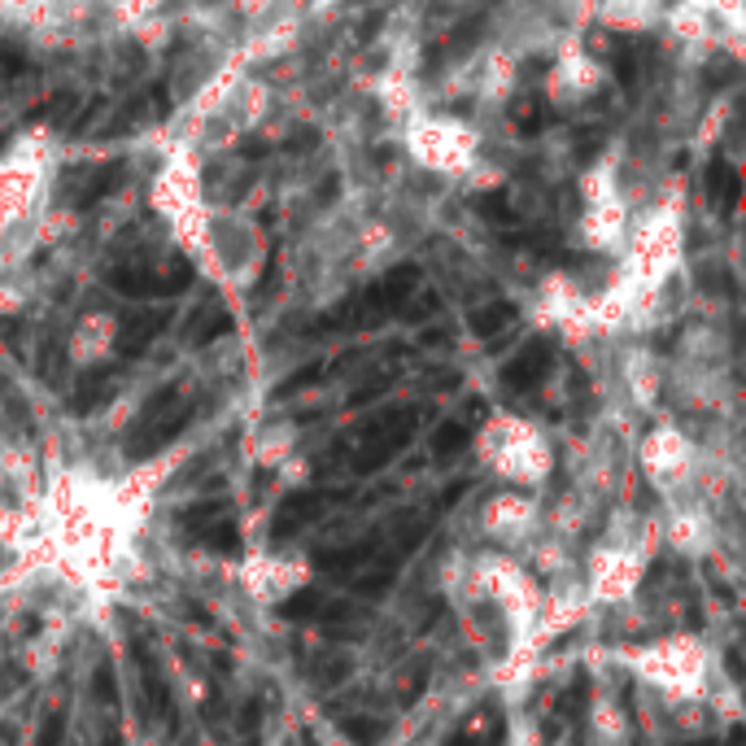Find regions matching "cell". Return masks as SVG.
Instances as JSON below:
<instances>
[{
	"mask_svg": "<svg viewBox=\"0 0 746 746\" xmlns=\"http://www.w3.org/2000/svg\"><path fill=\"white\" fill-rule=\"evenodd\" d=\"M402 149L411 153V162L428 175L441 179H463L480 162V136L463 118L419 110L415 118L402 123Z\"/></svg>",
	"mask_w": 746,
	"mask_h": 746,
	"instance_id": "obj_1",
	"label": "cell"
},
{
	"mask_svg": "<svg viewBox=\"0 0 746 746\" xmlns=\"http://www.w3.org/2000/svg\"><path fill=\"white\" fill-rule=\"evenodd\" d=\"M415 424H419V411H415V406L371 419V424L363 428V437H358V445H354V472H363V476H367V472H380V467L389 463L406 441H411Z\"/></svg>",
	"mask_w": 746,
	"mask_h": 746,
	"instance_id": "obj_4",
	"label": "cell"
},
{
	"mask_svg": "<svg viewBox=\"0 0 746 746\" xmlns=\"http://www.w3.org/2000/svg\"><path fill=\"white\" fill-rule=\"evenodd\" d=\"M515 319V310L511 306H485V310H476V315H472V328L480 332V336H493V332H498L502 328V323H511Z\"/></svg>",
	"mask_w": 746,
	"mask_h": 746,
	"instance_id": "obj_18",
	"label": "cell"
},
{
	"mask_svg": "<svg viewBox=\"0 0 746 746\" xmlns=\"http://www.w3.org/2000/svg\"><path fill=\"white\" fill-rule=\"evenodd\" d=\"M232 328V319H227V310L223 306H206L197 319L188 323V332H184V341L188 345H210V341H219V336Z\"/></svg>",
	"mask_w": 746,
	"mask_h": 746,
	"instance_id": "obj_12",
	"label": "cell"
},
{
	"mask_svg": "<svg viewBox=\"0 0 746 746\" xmlns=\"http://www.w3.org/2000/svg\"><path fill=\"white\" fill-rule=\"evenodd\" d=\"M35 746H66V712L62 707H53V712L44 716L40 733H35Z\"/></svg>",
	"mask_w": 746,
	"mask_h": 746,
	"instance_id": "obj_19",
	"label": "cell"
},
{
	"mask_svg": "<svg viewBox=\"0 0 746 746\" xmlns=\"http://www.w3.org/2000/svg\"><path fill=\"white\" fill-rule=\"evenodd\" d=\"M284 616H288V620H319V616H323V598H319V594H297V598H288Z\"/></svg>",
	"mask_w": 746,
	"mask_h": 746,
	"instance_id": "obj_20",
	"label": "cell"
},
{
	"mask_svg": "<svg viewBox=\"0 0 746 746\" xmlns=\"http://www.w3.org/2000/svg\"><path fill=\"white\" fill-rule=\"evenodd\" d=\"M323 511V498L319 493H293V498H284L280 507H275V520H271V537L275 541H284V537H293L297 528H306L315 515Z\"/></svg>",
	"mask_w": 746,
	"mask_h": 746,
	"instance_id": "obj_8",
	"label": "cell"
},
{
	"mask_svg": "<svg viewBox=\"0 0 746 746\" xmlns=\"http://www.w3.org/2000/svg\"><path fill=\"white\" fill-rule=\"evenodd\" d=\"M694 746H716V742H694Z\"/></svg>",
	"mask_w": 746,
	"mask_h": 746,
	"instance_id": "obj_25",
	"label": "cell"
},
{
	"mask_svg": "<svg viewBox=\"0 0 746 746\" xmlns=\"http://www.w3.org/2000/svg\"><path fill=\"white\" fill-rule=\"evenodd\" d=\"M467 441H472V432H467L459 419H445V424L432 432V459H454V454L467 450Z\"/></svg>",
	"mask_w": 746,
	"mask_h": 746,
	"instance_id": "obj_13",
	"label": "cell"
},
{
	"mask_svg": "<svg viewBox=\"0 0 746 746\" xmlns=\"http://www.w3.org/2000/svg\"><path fill=\"white\" fill-rule=\"evenodd\" d=\"M114 389H118V371H114V367L88 371V376L79 380V389H75V402H70V411H75V415H92V411H101V406L114 397Z\"/></svg>",
	"mask_w": 746,
	"mask_h": 746,
	"instance_id": "obj_9",
	"label": "cell"
},
{
	"mask_svg": "<svg viewBox=\"0 0 746 746\" xmlns=\"http://www.w3.org/2000/svg\"><path fill=\"white\" fill-rule=\"evenodd\" d=\"M332 5H341V0H306V9H332Z\"/></svg>",
	"mask_w": 746,
	"mask_h": 746,
	"instance_id": "obj_23",
	"label": "cell"
},
{
	"mask_svg": "<svg viewBox=\"0 0 746 746\" xmlns=\"http://www.w3.org/2000/svg\"><path fill=\"white\" fill-rule=\"evenodd\" d=\"M350 677V659H341V655H323L319 664H315V681L319 685H336V681H345Z\"/></svg>",
	"mask_w": 746,
	"mask_h": 746,
	"instance_id": "obj_21",
	"label": "cell"
},
{
	"mask_svg": "<svg viewBox=\"0 0 746 746\" xmlns=\"http://www.w3.org/2000/svg\"><path fill=\"white\" fill-rule=\"evenodd\" d=\"M101 746H123V738H118V733L110 729V733H105V738H101Z\"/></svg>",
	"mask_w": 746,
	"mask_h": 746,
	"instance_id": "obj_24",
	"label": "cell"
},
{
	"mask_svg": "<svg viewBox=\"0 0 746 746\" xmlns=\"http://www.w3.org/2000/svg\"><path fill=\"white\" fill-rule=\"evenodd\" d=\"M192 541H197V546H206V550H214V555H240V528L232 524V515H223V520L197 528Z\"/></svg>",
	"mask_w": 746,
	"mask_h": 746,
	"instance_id": "obj_11",
	"label": "cell"
},
{
	"mask_svg": "<svg viewBox=\"0 0 746 746\" xmlns=\"http://www.w3.org/2000/svg\"><path fill=\"white\" fill-rule=\"evenodd\" d=\"M607 83V70L598 57H589L581 44L568 40L555 53V62H550V75H546V92L555 105H585L589 96H598V88Z\"/></svg>",
	"mask_w": 746,
	"mask_h": 746,
	"instance_id": "obj_3",
	"label": "cell"
},
{
	"mask_svg": "<svg viewBox=\"0 0 746 746\" xmlns=\"http://www.w3.org/2000/svg\"><path fill=\"white\" fill-rule=\"evenodd\" d=\"M136 664H140V685H144V699H149L153 716H158L162 733H175L179 729V716H175V699H171V685H166L158 659H149L144 646H136Z\"/></svg>",
	"mask_w": 746,
	"mask_h": 746,
	"instance_id": "obj_6",
	"label": "cell"
},
{
	"mask_svg": "<svg viewBox=\"0 0 746 746\" xmlns=\"http://www.w3.org/2000/svg\"><path fill=\"white\" fill-rule=\"evenodd\" d=\"M546 371H550V345H541V341H528L520 354L511 358L507 367H502V380L511 384V389H537L541 380H546Z\"/></svg>",
	"mask_w": 746,
	"mask_h": 746,
	"instance_id": "obj_7",
	"label": "cell"
},
{
	"mask_svg": "<svg viewBox=\"0 0 746 746\" xmlns=\"http://www.w3.org/2000/svg\"><path fill=\"white\" fill-rule=\"evenodd\" d=\"M223 515H227V502H192V507H184V511L175 515V524L192 537L197 528H206V524H214V520H223Z\"/></svg>",
	"mask_w": 746,
	"mask_h": 746,
	"instance_id": "obj_15",
	"label": "cell"
},
{
	"mask_svg": "<svg viewBox=\"0 0 746 746\" xmlns=\"http://www.w3.org/2000/svg\"><path fill=\"white\" fill-rule=\"evenodd\" d=\"M166 14V0H114V18L123 22V27H140V22Z\"/></svg>",
	"mask_w": 746,
	"mask_h": 746,
	"instance_id": "obj_14",
	"label": "cell"
},
{
	"mask_svg": "<svg viewBox=\"0 0 746 746\" xmlns=\"http://www.w3.org/2000/svg\"><path fill=\"white\" fill-rule=\"evenodd\" d=\"M22 681H27V677H22V668H14V664H0V703H5L14 690H22Z\"/></svg>",
	"mask_w": 746,
	"mask_h": 746,
	"instance_id": "obj_22",
	"label": "cell"
},
{
	"mask_svg": "<svg viewBox=\"0 0 746 746\" xmlns=\"http://www.w3.org/2000/svg\"><path fill=\"white\" fill-rule=\"evenodd\" d=\"M341 733H345V738H350L354 746H380V738H384V720L345 716V720H341Z\"/></svg>",
	"mask_w": 746,
	"mask_h": 746,
	"instance_id": "obj_16",
	"label": "cell"
},
{
	"mask_svg": "<svg viewBox=\"0 0 746 746\" xmlns=\"http://www.w3.org/2000/svg\"><path fill=\"white\" fill-rule=\"evenodd\" d=\"M188 419H192V402L184 397V389H162L136 419H131V428H127V459L144 463V459H153V454H162L166 445H171L179 432L188 428Z\"/></svg>",
	"mask_w": 746,
	"mask_h": 746,
	"instance_id": "obj_2",
	"label": "cell"
},
{
	"mask_svg": "<svg viewBox=\"0 0 746 746\" xmlns=\"http://www.w3.org/2000/svg\"><path fill=\"white\" fill-rule=\"evenodd\" d=\"M668 14V0H594V22L611 31H651Z\"/></svg>",
	"mask_w": 746,
	"mask_h": 746,
	"instance_id": "obj_5",
	"label": "cell"
},
{
	"mask_svg": "<svg viewBox=\"0 0 746 746\" xmlns=\"http://www.w3.org/2000/svg\"><path fill=\"white\" fill-rule=\"evenodd\" d=\"M92 699L101 707H118V681H114V668L110 664H96L92 672Z\"/></svg>",
	"mask_w": 746,
	"mask_h": 746,
	"instance_id": "obj_17",
	"label": "cell"
},
{
	"mask_svg": "<svg viewBox=\"0 0 746 746\" xmlns=\"http://www.w3.org/2000/svg\"><path fill=\"white\" fill-rule=\"evenodd\" d=\"M162 323H166V315H140V319H131L127 328H118L114 350H118V354H140L144 345H149L153 336L162 332Z\"/></svg>",
	"mask_w": 746,
	"mask_h": 746,
	"instance_id": "obj_10",
	"label": "cell"
}]
</instances>
